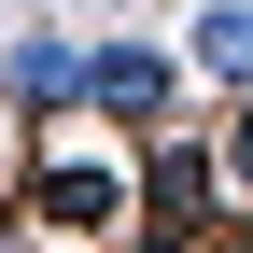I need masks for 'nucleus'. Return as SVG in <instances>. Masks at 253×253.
I'll return each mask as SVG.
<instances>
[{
    "instance_id": "nucleus-1",
    "label": "nucleus",
    "mask_w": 253,
    "mask_h": 253,
    "mask_svg": "<svg viewBox=\"0 0 253 253\" xmlns=\"http://www.w3.org/2000/svg\"><path fill=\"white\" fill-rule=\"evenodd\" d=\"M155 225V169H141V126L113 113H42V155L14 183V239L28 253H126Z\"/></svg>"
},
{
    "instance_id": "nucleus-2",
    "label": "nucleus",
    "mask_w": 253,
    "mask_h": 253,
    "mask_svg": "<svg viewBox=\"0 0 253 253\" xmlns=\"http://www.w3.org/2000/svg\"><path fill=\"white\" fill-rule=\"evenodd\" d=\"M84 113H113V126L155 141V126H169V56H155V42H99V56H84Z\"/></svg>"
},
{
    "instance_id": "nucleus-3",
    "label": "nucleus",
    "mask_w": 253,
    "mask_h": 253,
    "mask_svg": "<svg viewBox=\"0 0 253 253\" xmlns=\"http://www.w3.org/2000/svg\"><path fill=\"white\" fill-rule=\"evenodd\" d=\"M0 99H14V113H84V56L71 42H14V56H0Z\"/></svg>"
},
{
    "instance_id": "nucleus-4",
    "label": "nucleus",
    "mask_w": 253,
    "mask_h": 253,
    "mask_svg": "<svg viewBox=\"0 0 253 253\" xmlns=\"http://www.w3.org/2000/svg\"><path fill=\"white\" fill-rule=\"evenodd\" d=\"M197 71H211V84H253V14H239V0L197 14Z\"/></svg>"
},
{
    "instance_id": "nucleus-5",
    "label": "nucleus",
    "mask_w": 253,
    "mask_h": 253,
    "mask_svg": "<svg viewBox=\"0 0 253 253\" xmlns=\"http://www.w3.org/2000/svg\"><path fill=\"white\" fill-rule=\"evenodd\" d=\"M14 183H28V113L0 99V211H14Z\"/></svg>"
},
{
    "instance_id": "nucleus-6",
    "label": "nucleus",
    "mask_w": 253,
    "mask_h": 253,
    "mask_svg": "<svg viewBox=\"0 0 253 253\" xmlns=\"http://www.w3.org/2000/svg\"><path fill=\"white\" fill-rule=\"evenodd\" d=\"M211 155H225V197H253V113H225V141H211Z\"/></svg>"
},
{
    "instance_id": "nucleus-7",
    "label": "nucleus",
    "mask_w": 253,
    "mask_h": 253,
    "mask_svg": "<svg viewBox=\"0 0 253 253\" xmlns=\"http://www.w3.org/2000/svg\"><path fill=\"white\" fill-rule=\"evenodd\" d=\"M225 253H253V225H225Z\"/></svg>"
},
{
    "instance_id": "nucleus-8",
    "label": "nucleus",
    "mask_w": 253,
    "mask_h": 253,
    "mask_svg": "<svg viewBox=\"0 0 253 253\" xmlns=\"http://www.w3.org/2000/svg\"><path fill=\"white\" fill-rule=\"evenodd\" d=\"M0 225H14V211H0ZM0 253H14V239H0Z\"/></svg>"
}]
</instances>
